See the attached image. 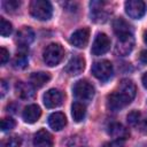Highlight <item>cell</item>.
<instances>
[{
	"mask_svg": "<svg viewBox=\"0 0 147 147\" xmlns=\"http://www.w3.org/2000/svg\"><path fill=\"white\" fill-rule=\"evenodd\" d=\"M139 125V130L142 132V133H145V134H147V118H145L144 121H140V123L138 124Z\"/></svg>",
	"mask_w": 147,
	"mask_h": 147,
	"instance_id": "4dcf8cb0",
	"label": "cell"
},
{
	"mask_svg": "<svg viewBox=\"0 0 147 147\" xmlns=\"http://www.w3.org/2000/svg\"><path fill=\"white\" fill-rule=\"evenodd\" d=\"M34 86L31 83H24V82H17L16 86H15V91L16 94L23 99V100H29L31 98H33L34 95Z\"/></svg>",
	"mask_w": 147,
	"mask_h": 147,
	"instance_id": "e0dca14e",
	"label": "cell"
},
{
	"mask_svg": "<svg viewBox=\"0 0 147 147\" xmlns=\"http://www.w3.org/2000/svg\"><path fill=\"white\" fill-rule=\"evenodd\" d=\"M144 41L147 44V31H145V33H144Z\"/></svg>",
	"mask_w": 147,
	"mask_h": 147,
	"instance_id": "836d02e7",
	"label": "cell"
},
{
	"mask_svg": "<svg viewBox=\"0 0 147 147\" xmlns=\"http://www.w3.org/2000/svg\"><path fill=\"white\" fill-rule=\"evenodd\" d=\"M146 9V3L141 0H129L125 2V11L131 18H141L145 15Z\"/></svg>",
	"mask_w": 147,
	"mask_h": 147,
	"instance_id": "8992f818",
	"label": "cell"
},
{
	"mask_svg": "<svg viewBox=\"0 0 147 147\" xmlns=\"http://www.w3.org/2000/svg\"><path fill=\"white\" fill-rule=\"evenodd\" d=\"M30 14L39 21H47L52 17L53 8L49 1L33 0L30 3Z\"/></svg>",
	"mask_w": 147,
	"mask_h": 147,
	"instance_id": "7a4b0ae2",
	"label": "cell"
},
{
	"mask_svg": "<svg viewBox=\"0 0 147 147\" xmlns=\"http://www.w3.org/2000/svg\"><path fill=\"white\" fill-rule=\"evenodd\" d=\"M64 56V49L60 44H49L48 46H46V48L44 49L42 53V59L45 61V63L48 67H55L57 65L61 60Z\"/></svg>",
	"mask_w": 147,
	"mask_h": 147,
	"instance_id": "3957f363",
	"label": "cell"
},
{
	"mask_svg": "<svg viewBox=\"0 0 147 147\" xmlns=\"http://www.w3.org/2000/svg\"><path fill=\"white\" fill-rule=\"evenodd\" d=\"M133 46H134L133 34L126 36L123 38H118L117 44L115 46V52L119 56H126L131 53V51L133 49Z\"/></svg>",
	"mask_w": 147,
	"mask_h": 147,
	"instance_id": "9c48e42d",
	"label": "cell"
},
{
	"mask_svg": "<svg viewBox=\"0 0 147 147\" xmlns=\"http://www.w3.org/2000/svg\"><path fill=\"white\" fill-rule=\"evenodd\" d=\"M11 31H13L11 24L7 20H5L3 17H0V33H1V36L7 37L11 33Z\"/></svg>",
	"mask_w": 147,
	"mask_h": 147,
	"instance_id": "603a6c76",
	"label": "cell"
},
{
	"mask_svg": "<svg viewBox=\"0 0 147 147\" xmlns=\"http://www.w3.org/2000/svg\"><path fill=\"white\" fill-rule=\"evenodd\" d=\"M28 55L24 52H20L15 55L14 60H13V65L15 69H24L28 65Z\"/></svg>",
	"mask_w": 147,
	"mask_h": 147,
	"instance_id": "7402d4cb",
	"label": "cell"
},
{
	"mask_svg": "<svg viewBox=\"0 0 147 147\" xmlns=\"http://www.w3.org/2000/svg\"><path fill=\"white\" fill-rule=\"evenodd\" d=\"M16 42L21 47H25L30 45L34 40V32L30 26H23L16 33Z\"/></svg>",
	"mask_w": 147,
	"mask_h": 147,
	"instance_id": "4fadbf2b",
	"label": "cell"
},
{
	"mask_svg": "<svg viewBox=\"0 0 147 147\" xmlns=\"http://www.w3.org/2000/svg\"><path fill=\"white\" fill-rule=\"evenodd\" d=\"M0 57H1V64H6L7 61L9 60V52L5 48V47H1V54H0Z\"/></svg>",
	"mask_w": 147,
	"mask_h": 147,
	"instance_id": "83f0119b",
	"label": "cell"
},
{
	"mask_svg": "<svg viewBox=\"0 0 147 147\" xmlns=\"http://www.w3.org/2000/svg\"><path fill=\"white\" fill-rule=\"evenodd\" d=\"M113 29H114V32L116 33V36L118 38H123V37H126V36H131L132 34V29H131V25L123 18V17H119V18H116L113 23Z\"/></svg>",
	"mask_w": 147,
	"mask_h": 147,
	"instance_id": "2e32d148",
	"label": "cell"
},
{
	"mask_svg": "<svg viewBox=\"0 0 147 147\" xmlns=\"http://www.w3.org/2000/svg\"><path fill=\"white\" fill-rule=\"evenodd\" d=\"M51 79V75L48 72H44V71H39V72H33L30 76V83L34 86V87H42L45 84H47Z\"/></svg>",
	"mask_w": 147,
	"mask_h": 147,
	"instance_id": "ffe728a7",
	"label": "cell"
},
{
	"mask_svg": "<svg viewBox=\"0 0 147 147\" xmlns=\"http://www.w3.org/2000/svg\"><path fill=\"white\" fill-rule=\"evenodd\" d=\"M102 147H124V140H114L110 142H106Z\"/></svg>",
	"mask_w": 147,
	"mask_h": 147,
	"instance_id": "f1b7e54d",
	"label": "cell"
},
{
	"mask_svg": "<svg viewBox=\"0 0 147 147\" xmlns=\"http://www.w3.org/2000/svg\"><path fill=\"white\" fill-rule=\"evenodd\" d=\"M48 124L54 131H60L67 125V118L63 113L56 111L49 115L48 117Z\"/></svg>",
	"mask_w": 147,
	"mask_h": 147,
	"instance_id": "d6986e66",
	"label": "cell"
},
{
	"mask_svg": "<svg viewBox=\"0 0 147 147\" xmlns=\"http://www.w3.org/2000/svg\"><path fill=\"white\" fill-rule=\"evenodd\" d=\"M72 92L76 99L82 102H90L94 96V87L86 79H80L76 82Z\"/></svg>",
	"mask_w": 147,
	"mask_h": 147,
	"instance_id": "277c9868",
	"label": "cell"
},
{
	"mask_svg": "<svg viewBox=\"0 0 147 147\" xmlns=\"http://www.w3.org/2000/svg\"><path fill=\"white\" fill-rule=\"evenodd\" d=\"M139 59H140V61H141L142 63H146V64H147V49H144V51L140 52Z\"/></svg>",
	"mask_w": 147,
	"mask_h": 147,
	"instance_id": "1f68e13d",
	"label": "cell"
},
{
	"mask_svg": "<svg viewBox=\"0 0 147 147\" xmlns=\"http://www.w3.org/2000/svg\"><path fill=\"white\" fill-rule=\"evenodd\" d=\"M103 1H92L90 3L91 6V20L95 23H105L108 20L109 13L103 8L105 7Z\"/></svg>",
	"mask_w": 147,
	"mask_h": 147,
	"instance_id": "52a82bcc",
	"label": "cell"
},
{
	"mask_svg": "<svg viewBox=\"0 0 147 147\" xmlns=\"http://www.w3.org/2000/svg\"><path fill=\"white\" fill-rule=\"evenodd\" d=\"M8 88H9V86H8L7 82H6V80H3V79H1V82H0V92H1V98H3V96L6 95V93L8 92Z\"/></svg>",
	"mask_w": 147,
	"mask_h": 147,
	"instance_id": "f546056e",
	"label": "cell"
},
{
	"mask_svg": "<svg viewBox=\"0 0 147 147\" xmlns=\"http://www.w3.org/2000/svg\"><path fill=\"white\" fill-rule=\"evenodd\" d=\"M15 121L11 117H5L1 119V130L2 131H8L15 127Z\"/></svg>",
	"mask_w": 147,
	"mask_h": 147,
	"instance_id": "4316f807",
	"label": "cell"
},
{
	"mask_svg": "<svg viewBox=\"0 0 147 147\" xmlns=\"http://www.w3.org/2000/svg\"><path fill=\"white\" fill-rule=\"evenodd\" d=\"M91 70L93 76L101 82H107L113 76V64L107 60L94 62Z\"/></svg>",
	"mask_w": 147,
	"mask_h": 147,
	"instance_id": "5b68a950",
	"label": "cell"
},
{
	"mask_svg": "<svg viewBox=\"0 0 147 147\" xmlns=\"http://www.w3.org/2000/svg\"><path fill=\"white\" fill-rule=\"evenodd\" d=\"M141 80H142V85L147 88V72H145V74H144V76H142V79H141Z\"/></svg>",
	"mask_w": 147,
	"mask_h": 147,
	"instance_id": "d6a6232c",
	"label": "cell"
},
{
	"mask_svg": "<svg viewBox=\"0 0 147 147\" xmlns=\"http://www.w3.org/2000/svg\"><path fill=\"white\" fill-rule=\"evenodd\" d=\"M110 49V39L108 38V36L106 33H98L93 45H92V54L94 55H102L105 53H107Z\"/></svg>",
	"mask_w": 147,
	"mask_h": 147,
	"instance_id": "ba28073f",
	"label": "cell"
},
{
	"mask_svg": "<svg viewBox=\"0 0 147 147\" xmlns=\"http://www.w3.org/2000/svg\"><path fill=\"white\" fill-rule=\"evenodd\" d=\"M40 115H41V110H40V108L37 105H29V106H26L24 108L23 113H22V117H23L24 122L30 123V124L37 122L39 119Z\"/></svg>",
	"mask_w": 147,
	"mask_h": 147,
	"instance_id": "ac0fdd59",
	"label": "cell"
},
{
	"mask_svg": "<svg viewBox=\"0 0 147 147\" xmlns=\"http://www.w3.org/2000/svg\"><path fill=\"white\" fill-rule=\"evenodd\" d=\"M2 145H3V147H21V145H22V139H21L18 136L14 134V136L8 137V138L2 142Z\"/></svg>",
	"mask_w": 147,
	"mask_h": 147,
	"instance_id": "cb8c5ba5",
	"label": "cell"
},
{
	"mask_svg": "<svg viewBox=\"0 0 147 147\" xmlns=\"http://www.w3.org/2000/svg\"><path fill=\"white\" fill-rule=\"evenodd\" d=\"M63 95L56 88H51L44 94V105L47 108H56L62 105Z\"/></svg>",
	"mask_w": 147,
	"mask_h": 147,
	"instance_id": "8fae6325",
	"label": "cell"
},
{
	"mask_svg": "<svg viewBox=\"0 0 147 147\" xmlns=\"http://www.w3.org/2000/svg\"><path fill=\"white\" fill-rule=\"evenodd\" d=\"M34 147H53V137L45 129L39 130L33 137Z\"/></svg>",
	"mask_w": 147,
	"mask_h": 147,
	"instance_id": "9a60e30c",
	"label": "cell"
},
{
	"mask_svg": "<svg viewBox=\"0 0 147 147\" xmlns=\"http://www.w3.org/2000/svg\"><path fill=\"white\" fill-rule=\"evenodd\" d=\"M88 37H90V32L86 28L78 29L71 34L70 42L77 48H84L88 42Z\"/></svg>",
	"mask_w": 147,
	"mask_h": 147,
	"instance_id": "7c38bea8",
	"label": "cell"
},
{
	"mask_svg": "<svg viewBox=\"0 0 147 147\" xmlns=\"http://www.w3.org/2000/svg\"><path fill=\"white\" fill-rule=\"evenodd\" d=\"M84 67H85L84 59L79 55H74L68 61V63L64 68V71L70 76H76V75L82 74V71L84 70Z\"/></svg>",
	"mask_w": 147,
	"mask_h": 147,
	"instance_id": "30bf717a",
	"label": "cell"
},
{
	"mask_svg": "<svg viewBox=\"0 0 147 147\" xmlns=\"http://www.w3.org/2000/svg\"><path fill=\"white\" fill-rule=\"evenodd\" d=\"M108 133L115 140H125L130 137L129 130L121 123H111L108 126Z\"/></svg>",
	"mask_w": 147,
	"mask_h": 147,
	"instance_id": "5bb4252c",
	"label": "cell"
},
{
	"mask_svg": "<svg viewBox=\"0 0 147 147\" xmlns=\"http://www.w3.org/2000/svg\"><path fill=\"white\" fill-rule=\"evenodd\" d=\"M140 117H141V114L138 111V110H133L131 113H129L127 117H126V121L129 123V125L131 126H137L139 123H140Z\"/></svg>",
	"mask_w": 147,
	"mask_h": 147,
	"instance_id": "484cf974",
	"label": "cell"
},
{
	"mask_svg": "<svg viewBox=\"0 0 147 147\" xmlns=\"http://www.w3.org/2000/svg\"><path fill=\"white\" fill-rule=\"evenodd\" d=\"M136 85L130 79H123L119 83L118 91L107 96V107L111 111H118L126 107L136 96Z\"/></svg>",
	"mask_w": 147,
	"mask_h": 147,
	"instance_id": "6da1fadb",
	"label": "cell"
},
{
	"mask_svg": "<svg viewBox=\"0 0 147 147\" xmlns=\"http://www.w3.org/2000/svg\"><path fill=\"white\" fill-rule=\"evenodd\" d=\"M71 115L75 122H82L86 115V107L83 102L76 101L71 106Z\"/></svg>",
	"mask_w": 147,
	"mask_h": 147,
	"instance_id": "44dd1931",
	"label": "cell"
},
{
	"mask_svg": "<svg viewBox=\"0 0 147 147\" xmlns=\"http://www.w3.org/2000/svg\"><path fill=\"white\" fill-rule=\"evenodd\" d=\"M20 6H21V1H18V0H6L2 2V7L8 13L16 11Z\"/></svg>",
	"mask_w": 147,
	"mask_h": 147,
	"instance_id": "d4e9b609",
	"label": "cell"
}]
</instances>
